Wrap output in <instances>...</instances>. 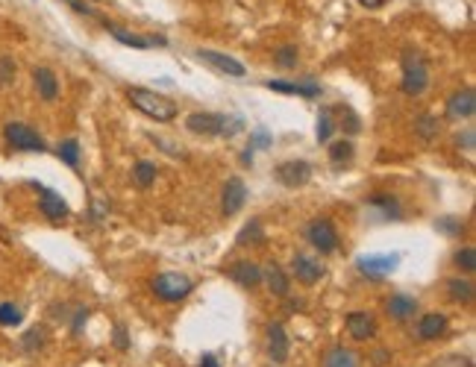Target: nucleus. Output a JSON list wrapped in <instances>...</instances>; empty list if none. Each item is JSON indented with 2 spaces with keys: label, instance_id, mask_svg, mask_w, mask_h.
Instances as JSON below:
<instances>
[{
  "label": "nucleus",
  "instance_id": "1",
  "mask_svg": "<svg viewBox=\"0 0 476 367\" xmlns=\"http://www.w3.org/2000/svg\"><path fill=\"white\" fill-rule=\"evenodd\" d=\"M186 127L194 135H221V139H232L244 129V118L238 115H215V112H194L186 118Z\"/></svg>",
  "mask_w": 476,
  "mask_h": 367
},
{
  "label": "nucleus",
  "instance_id": "2",
  "mask_svg": "<svg viewBox=\"0 0 476 367\" xmlns=\"http://www.w3.org/2000/svg\"><path fill=\"white\" fill-rule=\"evenodd\" d=\"M127 98H130V103L138 112L147 115V118H153V121H159V124H168V121L176 118V103L168 100L165 94H156V91L142 88V86H130L127 88Z\"/></svg>",
  "mask_w": 476,
  "mask_h": 367
},
{
  "label": "nucleus",
  "instance_id": "3",
  "mask_svg": "<svg viewBox=\"0 0 476 367\" xmlns=\"http://www.w3.org/2000/svg\"><path fill=\"white\" fill-rule=\"evenodd\" d=\"M429 86V62L424 59L421 50L414 47H406L403 50V94H409V98H418V94H424Z\"/></svg>",
  "mask_w": 476,
  "mask_h": 367
},
{
  "label": "nucleus",
  "instance_id": "4",
  "mask_svg": "<svg viewBox=\"0 0 476 367\" xmlns=\"http://www.w3.org/2000/svg\"><path fill=\"white\" fill-rule=\"evenodd\" d=\"M191 288H194V282L188 279V276H183V274H159L156 279H153V294L159 297V300H165V303H180V300H186L188 294H191Z\"/></svg>",
  "mask_w": 476,
  "mask_h": 367
},
{
  "label": "nucleus",
  "instance_id": "5",
  "mask_svg": "<svg viewBox=\"0 0 476 367\" xmlns=\"http://www.w3.org/2000/svg\"><path fill=\"white\" fill-rule=\"evenodd\" d=\"M4 139H6L9 147L24 150V153H45V150H47V144H45L42 135H38L33 127L18 124V121H12V124L4 127Z\"/></svg>",
  "mask_w": 476,
  "mask_h": 367
},
{
  "label": "nucleus",
  "instance_id": "6",
  "mask_svg": "<svg viewBox=\"0 0 476 367\" xmlns=\"http://www.w3.org/2000/svg\"><path fill=\"white\" fill-rule=\"evenodd\" d=\"M400 259H403L400 253H365L356 259V267H359V274L368 279H382L400 267Z\"/></svg>",
  "mask_w": 476,
  "mask_h": 367
},
{
  "label": "nucleus",
  "instance_id": "7",
  "mask_svg": "<svg viewBox=\"0 0 476 367\" xmlns=\"http://www.w3.org/2000/svg\"><path fill=\"white\" fill-rule=\"evenodd\" d=\"M306 238H309V244H312L321 256H329V253H335V250H339V233H335L332 221H327V218H314V221L306 226Z\"/></svg>",
  "mask_w": 476,
  "mask_h": 367
},
{
  "label": "nucleus",
  "instance_id": "8",
  "mask_svg": "<svg viewBox=\"0 0 476 367\" xmlns=\"http://www.w3.org/2000/svg\"><path fill=\"white\" fill-rule=\"evenodd\" d=\"M194 59L203 62V65H209V68L217 71V74L232 76V80H242V76H247V68L238 62V59H232V56H227V53H217V50H194Z\"/></svg>",
  "mask_w": 476,
  "mask_h": 367
},
{
  "label": "nucleus",
  "instance_id": "9",
  "mask_svg": "<svg viewBox=\"0 0 476 367\" xmlns=\"http://www.w3.org/2000/svg\"><path fill=\"white\" fill-rule=\"evenodd\" d=\"M33 188L38 191V209H42V215H45L50 223H62V221L71 215V209H68V203L62 200V194H56L53 188L42 185V182H35Z\"/></svg>",
  "mask_w": 476,
  "mask_h": 367
},
{
  "label": "nucleus",
  "instance_id": "10",
  "mask_svg": "<svg viewBox=\"0 0 476 367\" xmlns=\"http://www.w3.org/2000/svg\"><path fill=\"white\" fill-rule=\"evenodd\" d=\"M103 27L112 33V38H118V42L127 45V47H132V50H150V47H165V45H168L165 35H138V33H130V30H124V27L106 21V18H103Z\"/></svg>",
  "mask_w": 476,
  "mask_h": 367
},
{
  "label": "nucleus",
  "instance_id": "11",
  "mask_svg": "<svg viewBox=\"0 0 476 367\" xmlns=\"http://www.w3.org/2000/svg\"><path fill=\"white\" fill-rule=\"evenodd\" d=\"M244 203H247V185H244V180L230 177V180L224 182V194H221V211H224V218L238 215V211L244 209Z\"/></svg>",
  "mask_w": 476,
  "mask_h": 367
},
{
  "label": "nucleus",
  "instance_id": "12",
  "mask_svg": "<svg viewBox=\"0 0 476 367\" xmlns=\"http://www.w3.org/2000/svg\"><path fill=\"white\" fill-rule=\"evenodd\" d=\"M276 180H280L285 188H300L312 180V165L297 159V162H283L276 168Z\"/></svg>",
  "mask_w": 476,
  "mask_h": 367
},
{
  "label": "nucleus",
  "instance_id": "13",
  "mask_svg": "<svg viewBox=\"0 0 476 367\" xmlns=\"http://www.w3.org/2000/svg\"><path fill=\"white\" fill-rule=\"evenodd\" d=\"M473 112H476V94L470 88L450 94V100H447V118L450 121H468V118H473Z\"/></svg>",
  "mask_w": 476,
  "mask_h": 367
},
{
  "label": "nucleus",
  "instance_id": "14",
  "mask_svg": "<svg viewBox=\"0 0 476 367\" xmlns=\"http://www.w3.org/2000/svg\"><path fill=\"white\" fill-rule=\"evenodd\" d=\"M291 270H294L297 282H306V285H314L317 279L327 274L324 262H317V259H312V256H303V253H297V256L291 259Z\"/></svg>",
  "mask_w": 476,
  "mask_h": 367
},
{
  "label": "nucleus",
  "instance_id": "15",
  "mask_svg": "<svg viewBox=\"0 0 476 367\" xmlns=\"http://www.w3.org/2000/svg\"><path fill=\"white\" fill-rule=\"evenodd\" d=\"M33 83H35L38 98H42L45 103H53L59 98V80H56V74L50 68H35L33 71Z\"/></svg>",
  "mask_w": 476,
  "mask_h": 367
},
{
  "label": "nucleus",
  "instance_id": "16",
  "mask_svg": "<svg viewBox=\"0 0 476 367\" xmlns=\"http://www.w3.org/2000/svg\"><path fill=\"white\" fill-rule=\"evenodd\" d=\"M347 330L356 341H368V338L376 335V320L368 312H350L347 315Z\"/></svg>",
  "mask_w": 476,
  "mask_h": 367
},
{
  "label": "nucleus",
  "instance_id": "17",
  "mask_svg": "<svg viewBox=\"0 0 476 367\" xmlns=\"http://www.w3.org/2000/svg\"><path fill=\"white\" fill-rule=\"evenodd\" d=\"M271 91H280V94H297V98H317L321 94V86L317 83H288V80H268L265 83Z\"/></svg>",
  "mask_w": 476,
  "mask_h": 367
},
{
  "label": "nucleus",
  "instance_id": "18",
  "mask_svg": "<svg viewBox=\"0 0 476 367\" xmlns=\"http://www.w3.org/2000/svg\"><path fill=\"white\" fill-rule=\"evenodd\" d=\"M230 279L238 282L242 288H256V285L262 282V270L256 267L253 262H235L230 267Z\"/></svg>",
  "mask_w": 476,
  "mask_h": 367
},
{
  "label": "nucleus",
  "instance_id": "19",
  "mask_svg": "<svg viewBox=\"0 0 476 367\" xmlns=\"http://www.w3.org/2000/svg\"><path fill=\"white\" fill-rule=\"evenodd\" d=\"M268 356L273 361H285L288 359V335L280 323H271L268 330Z\"/></svg>",
  "mask_w": 476,
  "mask_h": 367
},
{
  "label": "nucleus",
  "instance_id": "20",
  "mask_svg": "<svg viewBox=\"0 0 476 367\" xmlns=\"http://www.w3.org/2000/svg\"><path fill=\"white\" fill-rule=\"evenodd\" d=\"M447 330V318L438 315V312H432V315H424L421 323H418V335L424 341H435V338H441Z\"/></svg>",
  "mask_w": 476,
  "mask_h": 367
},
{
  "label": "nucleus",
  "instance_id": "21",
  "mask_svg": "<svg viewBox=\"0 0 476 367\" xmlns=\"http://www.w3.org/2000/svg\"><path fill=\"white\" fill-rule=\"evenodd\" d=\"M388 315L394 318V320H409L414 312H418V303H414V297H406V294H394L391 300H388Z\"/></svg>",
  "mask_w": 476,
  "mask_h": 367
},
{
  "label": "nucleus",
  "instance_id": "22",
  "mask_svg": "<svg viewBox=\"0 0 476 367\" xmlns=\"http://www.w3.org/2000/svg\"><path fill=\"white\" fill-rule=\"evenodd\" d=\"M262 279L268 282V288H271L276 297H285V294H288V276L283 274L280 264H268V270L262 274Z\"/></svg>",
  "mask_w": 476,
  "mask_h": 367
},
{
  "label": "nucleus",
  "instance_id": "23",
  "mask_svg": "<svg viewBox=\"0 0 476 367\" xmlns=\"http://www.w3.org/2000/svg\"><path fill=\"white\" fill-rule=\"evenodd\" d=\"M324 367H359V359L347 346H332L324 359Z\"/></svg>",
  "mask_w": 476,
  "mask_h": 367
},
{
  "label": "nucleus",
  "instance_id": "24",
  "mask_svg": "<svg viewBox=\"0 0 476 367\" xmlns=\"http://www.w3.org/2000/svg\"><path fill=\"white\" fill-rule=\"evenodd\" d=\"M447 294L455 300V303H473V282L470 279H447Z\"/></svg>",
  "mask_w": 476,
  "mask_h": 367
},
{
  "label": "nucleus",
  "instance_id": "25",
  "mask_svg": "<svg viewBox=\"0 0 476 367\" xmlns=\"http://www.w3.org/2000/svg\"><path fill=\"white\" fill-rule=\"evenodd\" d=\"M45 344H47V330H45V326H33V330H27L21 335V346L27 353H38Z\"/></svg>",
  "mask_w": 476,
  "mask_h": 367
},
{
  "label": "nucleus",
  "instance_id": "26",
  "mask_svg": "<svg viewBox=\"0 0 476 367\" xmlns=\"http://www.w3.org/2000/svg\"><path fill=\"white\" fill-rule=\"evenodd\" d=\"M132 180H135L138 188H150V185L156 182V165L147 162V159L135 162V168H132Z\"/></svg>",
  "mask_w": 476,
  "mask_h": 367
},
{
  "label": "nucleus",
  "instance_id": "27",
  "mask_svg": "<svg viewBox=\"0 0 476 367\" xmlns=\"http://www.w3.org/2000/svg\"><path fill=\"white\" fill-rule=\"evenodd\" d=\"M56 153H59V159H62L71 170H79V141L76 139H65L62 144L56 147Z\"/></svg>",
  "mask_w": 476,
  "mask_h": 367
},
{
  "label": "nucleus",
  "instance_id": "28",
  "mask_svg": "<svg viewBox=\"0 0 476 367\" xmlns=\"http://www.w3.org/2000/svg\"><path fill=\"white\" fill-rule=\"evenodd\" d=\"M262 241V221L253 218L250 223L242 226V233H238V244L247 247V244H259Z\"/></svg>",
  "mask_w": 476,
  "mask_h": 367
},
{
  "label": "nucleus",
  "instance_id": "29",
  "mask_svg": "<svg viewBox=\"0 0 476 367\" xmlns=\"http://www.w3.org/2000/svg\"><path fill=\"white\" fill-rule=\"evenodd\" d=\"M414 132H418L424 141H432L435 135H438V118H435V115H421V118L414 121Z\"/></svg>",
  "mask_w": 476,
  "mask_h": 367
},
{
  "label": "nucleus",
  "instance_id": "30",
  "mask_svg": "<svg viewBox=\"0 0 476 367\" xmlns=\"http://www.w3.org/2000/svg\"><path fill=\"white\" fill-rule=\"evenodd\" d=\"M329 159L335 162V165H347L350 159H353V141H332L329 144Z\"/></svg>",
  "mask_w": 476,
  "mask_h": 367
},
{
  "label": "nucleus",
  "instance_id": "31",
  "mask_svg": "<svg viewBox=\"0 0 476 367\" xmlns=\"http://www.w3.org/2000/svg\"><path fill=\"white\" fill-rule=\"evenodd\" d=\"M24 312L15 303H0V326H21Z\"/></svg>",
  "mask_w": 476,
  "mask_h": 367
},
{
  "label": "nucleus",
  "instance_id": "32",
  "mask_svg": "<svg viewBox=\"0 0 476 367\" xmlns=\"http://www.w3.org/2000/svg\"><path fill=\"white\" fill-rule=\"evenodd\" d=\"M370 206L373 209H382L385 211V218H400V203H397L394 197H385V194H376V197H370Z\"/></svg>",
  "mask_w": 476,
  "mask_h": 367
},
{
  "label": "nucleus",
  "instance_id": "33",
  "mask_svg": "<svg viewBox=\"0 0 476 367\" xmlns=\"http://www.w3.org/2000/svg\"><path fill=\"white\" fill-rule=\"evenodd\" d=\"M435 229H438V233H444V235H450V238H455V235H462V229H465V223L459 221V218H438L435 221Z\"/></svg>",
  "mask_w": 476,
  "mask_h": 367
},
{
  "label": "nucleus",
  "instance_id": "34",
  "mask_svg": "<svg viewBox=\"0 0 476 367\" xmlns=\"http://www.w3.org/2000/svg\"><path fill=\"white\" fill-rule=\"evenodd\" d=\"M273 62L280 68H294L297 65V47L294 45H283L280 50L273 53Z\"/></svg>",
  "mask_w": 476,
  "mask_h": 367
},
{
  "label": "nucleus",
  "instance_id": "35",
  "mask_svg": "<svg viewBox=\"0 0 476 367\" xmlns=\"http://www.w3.org/2000/svg\"><path fill=\"white\" fill-rule=\"evenodd\" d=\"M455 264H459L465 274H473L476 270V250L473 247H465V250H459V253H455V259H453Z\"/></svg>",
  "mask_w": 476,
  "mask_h": 367
},
{
  "label": "nucleus",
  "instance_id": "36",
  "mask_svg": "<svg viewBox=\"0 0 476 367\" xmlns=\"http://www.w3.org/2000/svg\"><path fill=\"white\" fill-rule=\"evenodd\" d=\"M332 129H335V124H332V115L327 109V112L317 115V141H329L332 139Z\"/></svg>",
  "mask_w": 476,
  "mask_h": 367
},
{
  "label": "nucleus",
  "instance_id": "37",
  "mask_svg": "<svg viewBox=\"0 0 476 367\" xmlns=\"http://www.w3.org/2000/svg\"><path fill=\"white\" fill-rule=\"evenodd\" d=\"M15 59H9V56H0V86H6L15 80Z\"/></svg>",
  "mask_w": 476,
  "mask_h": 367
},
{
  "label": "nucleus",
  "instance_id": "38",
  "mask_svg": "<svg viewBox=\"0 0 476 367\" xmlns=\"http://www.w3.org/2000/svg\"><path fill=\"white\" fill-rule=\"evenodd\" d=\"M86 320H89V308H86V305H79V308H76V315H74V323H71V332H74V335L83 332Z\"/></svg>",
  "mask_w": 476,
  "mask_h": 367
},
{
  "label": "nucleus",
  "instance_id": "39",
  "mask_svg": "<svg viewBox=\"0 0 476 367\" xmlns=\"http://www.w3.org/2000/svg\"><path fill=\"white\" fill-rule=\"evenodd\" d=\"M250 141H253V144H250V150H268V147H271V135H268L265 129H256Z\"/></svg>",
  "mask_w": 476,
  "mask_h": 367
},
{
  "label": "nucleus",
  "instance_id": "40",
  "mask_svg": "<svg viewBox=\"0 0 476 367\" xmlns=\"http://www.w3.org/2000/svg\"><path fill=\"white\" fill-rule=\"evenodd\" d=\"M341 112L347 115V118H344V129H347V135H353V132H359V129H362V121H359V118H356V112H353V109H347V106H344Z\"/></svg>",
  "mask_w": 476,
  "mask_h": 367
},
{
  "label": "nucleus",
  "instance_id": "41",
  "mask_svg": "<svg viewBox=\"0 0 476 367\" xmlns=\"http://www.w3.org/2000/svg\"><path fill=\"white\" fill-rule=\"evenodd\" d=\"M473 139H476V132H473V129H468V132H459V135H455V144L465 147V150H473V147H476V144H473Z\"/></svg>",
  "mask_w": 476,
  "mask_h": 367
},
{
  "label": "nucleus",
  "instance_id": "42",
  "mask_svg": "<svg viewBox=\"0 0 476 367\" xmlns=\"http://www.w3.org/2000/svg\"><path fill=\"white\" fill-rule=\"evenodd\" d=\"M65 4H68L74 12H79V15H97V12L89 6V4H83V0H65Z\"/></svg>",
  "mask_w": 476,
  "mask_h": 367
},
{
  "label": "nucleus",
  "instance_id": "43",
  "mask_svg": "<svg viewBox=\"0 0 476 367\" xmlns=\"http://www.w3.org/2000/svg\"><path fill=\"white\" fill-rule=\"evenodd\" d=\"M115 346L118 350H127V330L124 326H115Z\"/></svg>",
  "mask_w": 476,
  "mask_h": 367
},
{
  "label": "nucleus",
  "instance_id": "44",
  "mask_svg": "<svg viewBox=\"0 0 476 367\" xmlns=\"http://www.w3.org/2000/svg\"><path fill=\"white\" fill-rule=\"evenodd\" d=\"M359 4H362L365 9H382V6L388 4V0H359Z\"/></svg>",
  "mask_w": 476,
  "mask_h": 367
},
{
  "label": "nucleus",
  "instance_id": "45",
  "mask_svg": "<svg viewBox=\"0 0 476 367\" xmlns=\"http://www.w3.org/2000/svg\"><path fill=\"white\" fill-rule=\"evenodd\" d=\"M200 367H221V364H217V359H215L212 353H206V356L200 359Z\"/></svg>",
  "mask_w": 476,
  "mask_h": 367
},
{
  "label": "nucleus",
  "instance_id": "46",
  "mask_svg": "<svg viewBox=\"0 0 476 367\" xmlns=\"http://www.w3.org/2000/svg\"><path fill=\"white\" fill-rule=\"evenodd\" d=\"M91 4H97V0H91Z\"/></svg>",
  "mask_w": 476,
  "mask_h": 367
}]
</instances>
